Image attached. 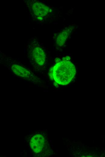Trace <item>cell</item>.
<instances>
[{
    "label": "cell",
    "instance_id": "cell-1",
    "mask_svg": "<svg viewBox=\"0 0 105 157\" xmlns=\"http://www.w3.org/2000/svg\"><path fill=\"white\" fill-rule=\"evenodd\" d=\"M76 72L75 66L72 63L63 59L50 69L49 75L57 83L66 85L72 81Z\"/></svg>",
    "mask_w": 105,
    "mask_h": 157
},
{
    "label": "cell",
    "instance_id": "cell-4",
    "mask_svg": "<svg viewBox=\"0 0 105 157\" xmlns=\"http://www.w3.org/2000/svg\"><path fill=\"white\" fill-rule=\"evenodd\" d=\"M13 73L20 77L31 79L33 78L30 72L25 68L18 64H14L11 67Z\"/></svg>",
    "mask_w": 105,
    "mask_h": 157
},
{
    "label": "cell",
    "instance_id": "cell-6",
    "mask_svg": "<svg viewBox=\"0 0 105 157\" xmlns=\"http://www.w3.org/2000/svg\"><path fill=\"white\" fill-rule=\"evenodd\" d=\"M68 35L67 30H64L59 34L57 38L56 43L59 46H62L65 43Z\"/></svg>",
    "mask_w": 105,
    "mask_h": 157
},
{
    "label": "cell",
    "instance_id": "cell-2",
    "mask_svg": "<svg viewBox=\"0 0 105 157\" xmlns=\"http://www.w3.org/2000/svg\"><path fill=\"white\" fill-rule=\"evenodd\" d=\"M31 8L36 18L39 20H42L49 12V7L39 2H36L33 3Z\"/></svg>",
    "mask_w": 105,
    "mask_h": 157
},
{
    "label": "cell",
    "instance_id": "cell-3",
    "mask_svg": "<svg viewBox=\"0 0 105 157\" xmlns=\"http://www.w3.org/2000/svg\"><path fill=\"white\" fill-rule=\"evenodd\" d=\"M44 138L41 134H36L31 139L30 146L35 153H39L43 150Z\"/></svg>",
    "mask_w": 105,
    "mask_h": 157
},
{
    "label": "cell",
    "instance_id": "cell-5",
    "mask_svg": "<svg viewBox=\"0 0 105 157\" xmlns=\"http://www.w3.org/2000/svg\"><path fill=\"white\" fill-rule=\"evenodd\" d=\"M32 57L34 61L40 66L43 65L45 61L46 55L43 50L40 47L34 48L32 52Z\"/></svg>",
    "mask_w": 105,
    "mask_h": 157
}]
</instances>
